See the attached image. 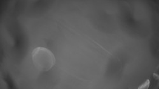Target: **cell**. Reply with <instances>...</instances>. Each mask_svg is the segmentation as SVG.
<instances>
[{
  "label": "cell",
  "instance_id": "6da1fadb",
  "mask_svg": "<svg viewBox=\"0 0 159 89\" xmlns=\"http://www.w3.org/2000/svg\"><path fill=\"white\" fill-rule=\"evenodd\" d=\"M32 59L36 68L40 71L50 70L56 63L54 55L45 47H39L34 49L32 53Z\"/></svg>",
  "mask_w": 159,
  "mask_h": 89
},
{
  "label": "cell",
  "instance_id": "7a4b0ae2",
  "mask_svg": "<svg viewBox=\"0 0 159 89\" xmlns=\"http://www.w3.org/2000/svg\"><path fill=\"white\" fill-rule=\"evenodd\" d=\"M149 85H150V81L148 80H147V81L144 82V83H143L141 86H140L139 87V89H141V88H148Z\"/></svg>",
  "mask_w": 159,
  "mask_h": 89
}]
</instances>
